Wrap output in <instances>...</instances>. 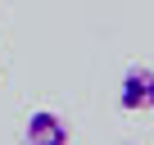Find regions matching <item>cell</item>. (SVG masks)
<instances>
[{
  "label": "cell",
  "instance_id": "cell-1",
  "mask_svg": "<svg viewBox=\"0 0 154 145\" xmlns=\"http://www.w3.org/2000/svg\"><path fill=\"white\" fill-rule=\"evenodd\" d=\"M118 104L127 113H154V68L131 63L118 82Z\"/></svg>",
  "mask_w": 154,
  "mask_h": 145
},
{
  "label": "cell",
  "instance_id": "cell-2",
  "mask_svg": "<svg viewBox=\"0 0 154 145\" xmlns=\"http://www.w3.org/2000/svg\"><path fill=\"white\" fill-rule=\"evenodd\" d=\"M23 145H72V127L54 109H36L23 118Z\"/></svg>",
  "mask_w": 154,
  "mask_h": 145
}]
</instances>
